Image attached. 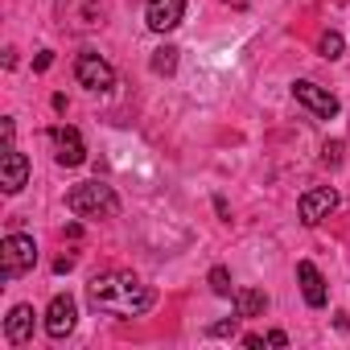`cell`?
Returning <instances> with one entry per match:
<instances>
[{"mask_svg": "<svg viewBox=\"0 0 350 350\" xmlns=\"http://www.w3.org/2000/svg\"><path fill=\"white\" fill-rule=\"evenodd\" d=\"M264 309H268V297L260 288H239L235 293V313L239 317H260Z\"/></svg>", "mask_w": 350, "mask_h": 350, "instance_id": "obj_14", "label": "cell"}, {"mask_svg": "<svg viewBox=\"0 0 350 350\" xmlns=\"http://www.w3.org/2000/svg\"><path fill=\"white\" fill-rule=\"evenodd\" d=\"M284 342H288L284 329H272V334H268V346H284Z\"/></svg>", "mask_w": 350, "mask_h": 350, "instance_id": "obj_23", "label": "cell"}, {"mask_svg": "<svg viewBox=\"0 0 350 350\" xmlns=\"http://www.w3.org/2000/svg\"><path fill=\"white\" fill-rule=\"evenodd\" d=\"M0 132H5V148H13V132H17L13 120H0Z\"/></svg>", "mask_w": 350, "mask_h": 350, "instance_id": "obj_21", "label": "cell"}, {"mask_svg": "<svg viewBox=\"0 0 350 350\" xmlns=\"http://www.w3.org/2000/svg\"><path fill=\"white\" fill-rule=\"evenodd\" d=\"M243 346H252V350H260V346H264V338H260V334H247V338H243Z\"/></svg>", "mask_w": 350, "mask_h": 350, "instance_id": "obj_24", "label": "cell"}, {"mask_svg": "<svg viewBox=\"0 0 350 350\" xmlns=\"http://www.w3.org/2000/svg\"><path fill=\"white\" fill-rule=\"evenodd\" d=\"M50 62H54V54H50V50H42V54L33 58V70H50Z\"/></svg>", "mask_w": 350, "mask_h": 350, "instance_id": "obj_20", "label": "cell"}, {"mask_svg": "<svg viewBox=\"0 0 350 350\" xmlns=\"http://www.w3.org/2000/svg\"><path fill=\"white\" fill-rule=\"evenodd\" d=\"M173 70H178V50L173 46L152 50V75H173Z\"/></svg>", "mask_w": 350, "mask_h": 350, "instance_id": "obj_15", "label": "cell"}, {"mask_svg": "<svg viewBox=\"0 0 350 350\" xmlns=\"http://www.w3.org/2000/svg\"><path fill=\"white\" fill-rule=\"evenodd\" d=\"M33 305H13V313L5 317V338L13 342V346H25L29 338H33Z\"/></svg>", "mask_w": 350, "mask_h": 350, "instance_id": "obj_13", "label": "cell"}, {"mask_svg": "<svg viewBox=\"0 0 350 350\" xmlns=\"http://www.w3.org/2000/svg\"><path fill=\"white\" fill-rule=\"evenodd\" d=\"M50 140H54V157H58V165H66V169H75V165H83L87 161V148H83V136H79V128H70V124H58V128H50Z\"/></svg>", "mask_w": 350, "mask_h": 350, "instance_id": "obj_10", "label": "cell"}, {"mask_svg": "<svg viewBox=\"0 0 350 350\" xmlns=\"http://www.w3.org/2000/svg\"><path fill=\"white\" fill-rule=\"evenodd\" d=\"M70 268H75V256H62V260L54 264V272H70Z\"/></svg>", "mask_w": 350, "mask_h": 350, "instance_id": "obj_22", "label": "cell"}, {"mask_svg": "<svg viewBox=\"0 0 350 350\" xmlns=\"http://www.w3.org/2000/svg\"><path fill=\"white\" fill-rule=\"evenodd\" d=\"M211 288H215L219 297H231V293H235V288H231V272H227L223 264H219V268H211Z\"/></svg>", "mask_w": 350, "mask_h": 350, "instance_id": "obj_17", "label": "cell"}, {"mask_svg": "<svg viewBox=\"0 0 350 350\" xmlns=\"http://www.w3.org/2000/svg\"><path fill=\"white\" fill-rule=\"evenodd\" d=\"M235 321H239V313H235L231 321H219V325H211V334H215V338H227V334H235Z\"/></svg>", "mask_w": 350, "mask_h": 350, "instance_id": "obj_19", "label": "cell"}, {"mask_svg": "<svg viewBox=\"0 0 350 350\" xmlns=\"http://www.w3.org/2000/svg\"><path fill=\"white\" fill-rule=\"evenodd\" d=\"M297 280H301V293H305V305H309V309H321V305L329 301V297H325V280H321L317 264L301 260V264H297Z\"/></svg>", "mask_w": 350, "mask_h": 350, "instance_id": "obj_12", "label": "cell"}, {"mask_svg": "<svg viewBox=\"0 0 350 350\" xmlns=\"http://www.w3.org/2000/svg\"><path fill=\"white\" fill-rule=\"evenodd\" d=\"M66 206H70V215H79V219H111L116 211H120V198H116V190L107 186V182H83V186H75L70 194H66Z\"/></svg>", "mask_w": 350, "mask_h": 350, "instance_id": "obj_2", "label": "cell"}, {"mask_svg": "<svg viewBox=\"0 0 350 350\" xmlns=\"http://www.w3.org/2000/svg\"><path fill=\"white\" fill-rule=\"evenodd\" d=\"M186 17V0H148L144 5V25L152 33H169V29H178Z\"/></svg>", "mask_w": 350, "mask_h": 350, "instance_id": "obj_7", "label": "cell"}, {"mask_svg": "<svg viewBox=\"0 0 350 350\" xmlns=\"http://www.w3.org/2000/svg\"><path fill=\"white\" fill-rule=\"evenodd\" d=\"M33 264H38L33 235H9L5 243H0V276L5 280H17V276L33 272Z\"/></svg>", "mask_w": 350, "mask_h": 350, "instance_id": "obj_3", "label": "cell"}, {"mask_svg": "<svg viewBox=\"0 0 350 350\" xmlns=\"http://www.w3.org/2000/svg\"><path fill=\"white\" fill-rule=\"evenodd\" d=\"M25 182H29V157L17 148H5V157H0V186H5V194H21Z\"/></svg>", "mask_w": 350, "mask_h": 350, "instance_id": "obj_11", "label": "cell"}, {"mask_svg": "<svg viewBox=\"0 0 350 350\" xmlns=\"http://www.w3.org/2000/svg\"><path fill=\"white\" fill-rule=\"evenodd\" d=\"M342 50H346L342 33H334V29H329V33H321V42H317V54H321V58H329V62H334V58H342Z\"/></svg>", "mask_w": 350, "mask_h": 350, "instance_id": "obj_16", "label": "cell"}, {"mask_svg": "<svg viewBox=\"0 0 350 350\" xmlns=\"http://www.w3.org/2000/svg\"><path fill=\"white\" fill-rule=\"evenodd\" d=\"M293 99H297L301 107H309L317 120H334V116H338V99H334L325 87L309 83V79H297V83H293Z\"/></svg>", "mask_w": 350, "mask_h": 350, "instance_id": "obj_5", "label": "cell"}, {"mask_svg": "<svg viewBox=\"0 0 350 350\" xmlns=\"http://www.w3.org/2000/svg\"><path fill=\"white\" fill-rule=\"evenodd\" d=\"M297 211H301V223H305V227H317L321 219H329V215L338 211V194H334L329 186L305 190V194H301V202H297Z\"/></svg>", "mask_w": 350, "mask_h": 350, "instance_id": "obj_6", "label": "cell"}, {"mask_svg": "<svg viewBox=\"0 0 350 350\" xmlns=\"http://www.w3.org/2000/svg\"><path fill=\"white\" fill-rule=\"evenodd\" d=\"M75 321H79V305H75V297H70V293H58V297L50 301V309H46V334L62 342V338L75 329Z\"/></svg>", "mask_w": 350, "mask_h": 350, "instance_id": "obj_9", "label": "cell"}, {"mask_svg": "<svg viewBox=\"0 0 350 350\" xmlns=\"http://www.w3.org/2000/svg\"><path fill=\"white\" fill-rule=\"evenodd\" d=\"M321 161H325V165H338V161H342V140H329L325 152H321Z\"/></svg>", "mask_w": 350, "mask_h": 350, "instance_id": "obj_18", "label": "cell"}, {"mask_svg": "<svg viewBox=\"0 0 350 350\" xmlns=\"http://www.w3.org/2000/svg\"><path fill=\"white\" fill-rule=\"evenodd\" d=\"M58 17L70 29H95L103 25V5L99 0H58Z\"/></svg>", "mask_w": 350, "mask_h": 350, "instance_id": "obj_8", "label": "cell"}, {"mask_svg": "<svg viewBox=\"0 0 350 350\" xmlns=\"http://www.w3.org/2000/svg\"><path fill=\"white\" fill-rule=\"evenodd\" d=\"M75 79H79V87H87V91H111V87H116V70H111V62L99 58V54H79Z\"/></svg>", "mask_w": 350, "mask_h": 350, "instance_id": "obj_4", "label": "cell"}, {"mask_svg": "<svg viewBox=\"0 0 350 350\" xmlns=\"http://www.w3.org/2000/svg\"><path fill=\"white\" fill-rule=\"evenodd\" d=\"M91 293V305L95 309H111V313H128V317H140L157 305V293L148 284H140L136 276L128 272H107V276H95L87 284Z\"/></svg>", "mask_w": 350, "mask_h": 350, "instance_id": "obj_1", "label": "cell"}]
</instances>
